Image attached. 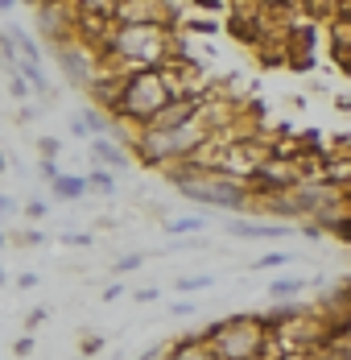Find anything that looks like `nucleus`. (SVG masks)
<instances>
[{
  "mask_svg": "<svg viewBox=\"0 0 351 360\" xmlns=\"http://www.w3.org/2000/svg\"><path fill=\"white\" fill-rule=\"evenodd\" d=\"M339 360H351V344H347V348H343V352H339Z\"/></svg>",
  "mask_w": 351,
  "mask_h": 360,
  "instance_id": "37",
  "label": "nucleus"
},
{
  "mask_svg": "<svg viewBox=\"0 0 351 360\" xmlns=\"http://www.w3.org/2000/svg\"><path fill=\"white\" fill-rule=\"evenodd\" d=\"M140 265H145V252H128V257L116 261V274H133V269H140Z\"/></svg>",
  "mask_w": 351,
  "mask_h": 360,
  "instance_id": "18",
  "label": "nucleus"
},
{
  "mask_svg": "<svg viewBox=\"0 0 351 360\" xmlns=\"http://www.w3.org/2000/svg\"><path fill=\"white\" fill-rule=\"evenodd\" d=\"M166 50H170L166 25H120V30L112 34V54L124 58V63H133L137 71L157 67Z\"/></svg>",
  "mask_w": 351,
  "mask_h": 360,
  "instance_id": "4",
  "label": "nucleus"
},
{
  "mask_svg": "<svg viewBox=\"0 0 351 360\" xmlns=\"http://www.w3.org/2000/svg\"><path fill=\"white\" fill-rule=\"evenodd\" d=\"M50 191H54V199L74 203V199H83L91 186H87V174H58V179L50 182Z\"/></svg>",
  "mask_w": 351,
  "mask_h": 360,
  "instance_id": "7",
  "label": "nucleus"
},
{
  "mask_svg": "<svg viewBox=\"0 0 351 360\" xmlns=\"http://www.w3.org/2000/svg\"><path fill=\"white\" fill-rule=\"evenodd\" d=\"M157 294H161L157 286H145V290H137V294H133V302H153Z\"/></svg>",
  "mask_w": 351,
  "mask_h": 360,
  "instance_id": "29",
  "label": "nucleus"
},
{
  "mask_svg": "<svg viewBox=\"0 0 351 360\" xmlns=\"http://www.w3.org/2000/svg\"><path fill=\"white\" fill-rule=\"evenodd\" d=\"M0 286H4V265H0Z\"/></svg>",
  "mask_w": 351,
  "mask_h": 360,
  "instance_id": "38",
  "label": "nucleus"
},
{
  "mask_svg": "<svg viewBox=\"0 0 351 360\" xmlns=\"http://www.w3.org/2000/svg\"><path fill=\"white\" fill-rule=\"evenodd\" d=\"M13 8H17L13 0H0V13H13Z\"/></svg>",
  "mask_w": 351,
  "mask_h": 360,
  "instance_id": "35",
  "label": "nucleus"
},
{
  "mask_svg": "<svg viewBox=\"0 0 351 360\" xmlns=\"http://www.w3.org/2000/svg\"><path fill=\"white\" fill-rule=\"evenodd\" d=\"M46 315H50V311H46V307H37L34 315H29V327H41V323H46Z\"/></svg>",
  "mask_w": 351,
  "mask_h": 360,
  "instance_id": "33",
  "label": "nucleus"
},
{
  "mask_svg": "<svg viewBox=\"0 0 351 360\" xmlns=\"http://www.w3.org/2000/svg\"><path fill=\"white\" fill-rule=\"evenodd\" d=\"M269 340H273L269 323L256 319V315H227L211 331V348H215L219 360H256Z\"/></svg>",
  "mask_w": 351,
  "mask_h": 360,
  "instance_id": "3",
  "label": "nucleus"
},
{
  "mask_svg": "<svg viewBox=\"0 0 351 360\" xmlns=\"http://www.w3.org/2000/svg\"><path fill=\"white\" fill-rule=\"evenodd\" d=\"M190 8H203V13H223V8H232V4H223V0H190Z\"/></svg>",
  "mask_w": 351,
  "mask_h": 360,
  "instance_id": "24",
  "label": "nucleus"
},
{
  "mask_svg": "<svg viewBox=\"0 0 351 360\" xmlns=\"http://www.w3.org/2000/svg\"><path fill=\"white\" fill-rule=\"evenodd\" d=\"M46 212H50V207H46L41 199H34V203L25 207V216H29V219H46Z\"/></svg>",
  "mask_w": 351,
  "mask_h": 360,
  "instance_id": "27",
  "label": "nucleus"
},
{
  "mask_svg": "<svg viewBox=\"0 0 351 360\" xmlns=\"http://www.w3.org/2000/svg\"><path fill=\"white\" fill-rule=\"evenodd\" d=\"M74 360H83V356H74Z\"/></svg>",
  "mask_w": 351,
  "mask_h": 360,
  "instance_id": "39",
  "label": "nucleus"
},
{
  "mask_svg": "<svg viewBox=\"0 0 351 360\" xmlns=\"http://www.w3.org/2000/svg\"><path fill=\"white\" fill-rule=\"evenodd\" d=\"M0 174H8V158L4 153H0Z\"/></svg>",
  "mask_w": 351,
  "mask_h": 360,
  "instance_id": "36",
  "label": "nucleus"
},
{
  "mask_svg": "<svg viewBox=\"0 0 351 360\" xmlns=\"http://www.w3.org/2000/svg\"><path fill=\"white\" fill-rule=\"evenodd\" d=\"M166 179L174 182L178 191L190 199V203H199V207H223V212H252L248 203H252V186L240 179H232V174H223V170H207V166H194V162H186V166H174V170H166Z\"/></svg>",
  "mask_w": 351,
  "mask_h": 360,
  "instance_id": "2",
  "label": "nucleus"
},
{
  "mask_svg": "<svg viewBox=\"0 0 351 360\" xmlns=\"http://www.w3.org/2000/svg\"><path fill=\"white\" fill-rule=\"evenodd\" d=\"M13 212H17V199L0 191V219H8V216H13Z\"/></svg>",
  "mask_w": 351,
  "mask_h": 360,
  "instance_id": "26",
  "label": "nucleus"
},
{
  "mask_svg": "<svg viewBox=\"0 0 351 360\" xmlns=\"http://www.w3.org/2000/svg\"><path fill=\"white\" fill-rule=\"evenodd\" d=\"M306 286H310L306 278H277V282L269 286V298H277V302H281V298H298Z\"/></svg>",
  "mask_w": 351,
  "mask_h": 360,
  "instance_id": "10",
  "label": "nucleus"
},
{
  "mask_svg": "<svg viewBox=\"0 0 351 360\" xmlns=\"http://www.w3.org/2000/svg\"><path fill=\"white\" fill-rule=\"evenodd\" d=\"M17 286H21V290H34L37 286V274H21V278H17Z\"/></svg>",
  "mask_w": 351,
  "mask_h": 360,
  "instance_id": "32",
  "label": "nucleus"
},
{
  "mask_svg": "<svg viewBox=\"0 0 351 360\" xmlns=\"http://www.w3.org/2000/svg\"><path fill=\"white\" fill-rule=\"evenodd\" d=\"M17 75H21V79H25L34 91H41V96H50V91H54V83L46 79V71H41L37 63H21V67H17Z\"/></svg>",
  "mask_w": 351,
  "mask_h": 360,
  "instance_id": "9",
  "label": "nucleus"
},
{
  "mask_svg": "<svg viewBox=\"0 0 351 360\" xmlns=\"http://www.w3.org/2000/svg\"><path fill=\"white\" fill-rule=\"evenodd\" d=\"M120 294H124V286H120V282H112V286L104 290V302H116V298H120Z\"/></svg>",
  "mask_w": 351,
  "mask_h": 360,
  "instance_id": "31",
  "label": "nucleus"
},
{
  "mask_svg": "<svg viewBox=\"0 0 351 360\" xmlns=\"http://www.w3.org/2000/svg\"><path fill=\"white\" fill-rule=\"evenodd\" d=\"M91 240H95L91 232H70V236H62V245H74V249H87Z\"/></svg>",
  "mask_w": 351,
  "mask_h": 360,
  "instance_id": "23",
  "label": "nucleus"
},
{
  "mask_svg": "<svg viewBox=\"0 0 351 360\" xmlns=\"http://www.w3.org/2000/svg\"><path fill=\"white\" fill-rule=\"evenodd\" d=\"M203 228H207V219H203V216H178V219L166 224V232H170V236H190V232H203Z\"/></svg>",
  "mask_w": 351,
  "mask_h": 360,
  "instance_id": "11",
  "label": "nucleus"
},
{
  "mask_svg": "<svg viewBox=\"0 0 351 360\" xmlns=\"http://www.w3.org/2000/svg\"><path fill=\"white\" fill-rule=\"evenodd\" d=\"M100 352H104V335H95V331H83V335H79V356L91 360V356H100Z\"/></svg>",
  "mask_w": 351,
  "mask_h": 360,
  "instance_id": "13",
  "label": "nucleus"
},
{
  "mask_svg": "<svg viewBox=\"0 0 351 360\" xmlns=\"http://www.w3.org/2000/svg\"><path fill=\"white\" fill-rule=\"evenodd\" d=\"M91 158L104 166V170H124L128 166V149L116 141H107V137H91Z\"/></svg>",
  "mask_w": 351,
  "mask_h": 360,
  "instance_id": "6",
  "label": "nucleus"
},
{
  "mask_svg": "<svg viewBox=\"0 0 351 360\" xmlns=\"http://www.w3.org/2000/svg\"><path fill=\"white\" fill-rule=\"evenodd\" d=\"M174 100H182V96L174 91L170 75L161 71V67H145V71L120 75L112 112H116V120H133L137 133H140V129H149L161 112L170 108Z\"/></svg>",
  "mask_w": 351,
  "mask_h": 360,
  "instance_id": "1",
  "label": "nucleus"
},
{
  "mask_svg": "<svg viewBox=\"0 0 351 360\" xmlns=\"http://www.w3.org/2000/svg\"><path fill=\"white\" fill-rule=\"evenodd\" d=\"M70 133H74V137H91V129H87V120H83V116H74V120H70Z\"/></svg>",
  "mask_w": 351,
  "mask_h": 360,
  "instance_id": "28",
  "label": "nucleus"
},
{
  "mask_svg": "<svg viewBox=\"0 0 351 360\" xmlns=\"http://www.w3.org/2000/svg\"><path fill=\"white\" fill-rule=\"evenodd\" d=\"M87 186H91V191H100V195H112V191H116V179H112V170L95 166V170L87 174Z\"/></svg>",
  "mask_w": 351,
  "mask_h": 360,
  "instance_id": "12",
  "label": "nucleus"
},
{
  "mask_svg": "<svg viewBox=\"0 0 351 360\" xmlns=\"http://www.w3.org/2000/svg\"><path fill=\"white\" fill-rule=\"evenodd\" d=\"M223 228L232 232V236H248V240H281V236H289L293 232V224H265V219H223Z\"/></svg>",
  "mask_w": 351,
  "mask_h": 360,
  "instance_id": "5",
  "label": "nucleus"
},
{
  "mask_svg": "<svg viewBox=\"0 0 351 360\" xmlns=\"http://www.w3.org/2000/svg\"><path fill=\"white\" fill-rule=\"evenodd\" d=\"M37 170H41V179H46V182L58 179V162H54V158H41V162H37Z\"/></svg>",
  "mask_w": 351,
  "mask_h": 360,
  "instance_id": "22",
  "label": "nucleus"
},
{
  "mask_svg": "<svg viewBox=\"0 0 351 360\" xmlns=\"http://www.w3.org/2000/svg\"><path fill=\"white\" fill-rule=\"evenodd\" d=\"M211 286H215V278H211V274H194V278H178V282H174L178 294H194V290H211Z\"/></svg>",
  "mask_w": 351,
  "mask_h": 360,
  "instance_id": "14",
  "label": "nucleus"
},
{
  "mask_svg": "<svg viewBox=\"0 0 351 360\" xmlns=\"http://www.w3.org/2000/svg\"><path fill=\"white\" fill-rule=\"evenodd\" d=\"M190 311H194V307H190L186 298H182V302H174V307H170V315H174V319H182V315H190Z\"/></svg>",
  "mask_w": 351,
  "mask_h": 360,
  "instance_id": "30",
  "label": "nucleus"
},
{
  "mask_svg": "<svg viewBox=\"0 0 351 360\" xmlns=\"http://www.w3.org/2000/svg\"><path fill=\"white\" fill-rule=\"evenodd\" d=\"M37 149H41V158H58L62 153V141L58 137H37Z\"/></svg>",
  "mask_w": 351,
  "mask_h": 360,
  "instance_id": "19",
  "label": "nucleus"
},
{
  "mask_svg": "<svg viewBox=\"0 0 351 360\" xmlns=\"http://www.w3.org/2000/svg\"><path fill=\"white\" fill-rule=\"evenodd\" d=\"M335 108H339V112H351V96H335Z\"/></svg>",
  "mask_w": 351,
  "mask_h": 360,
  "instance_id": "34",
  "label": "nucleus"
},
{
  "mask_svg": "<svg viewBox=\"0 0 351 360\" xmlns=\"http://www.w3.org/2000/svg\"><path fill=\"white\" fill-rule=\"evenodd\" d=\"M34 348H37V344H34V335H29V331H25V335H21L17 344H13V352H17V356H29Z\"/></svg>",
  "mask_w": 351,
  "mask_h": 360,
  "instance_id": "25",
  "label": "nucleus"
},
{
  "mask_svg": "<svg viewBox=\"0 0 351 360\" xmlns=\"http://www.w3.org/2000/svg\"><path fill=\"white\" fill-rule=\"evenodd\" d=\"M13 245H29V249H37V245H46V236H41L37 228H29V232H21V236H17Z\"/></svg>",
  "mask_w": 351,
  "mask_h": 360,
  "instance_id": "21",
  "label": "nucleus"
},
{
  "mask_svg": "<svg viewBox=\"0 0 351 360\" xmlns=\"http://www.w3.org/2000/svg\"><path fill=\"white\" fill-rule=\"evenodd\" d=\"M8 37H13V46H17V58H21V63H37V67H41V46H37L25 30H8Z\"/></svg>",
  "mask_w": 351,
  "mask_h": 360,
  "instance_id": "8",
  "label": "nucleus"
},
{
  "mask_svg": "<svg viewBox=\"0 0 351 360\" xmlns=\"http://www.w3.org/2000/svg\"><path fill=\"white\" fill-rule=\"evenodd\" d=\"M170 348H174V344H153V348H145L137 360H170Z\"/></svg>",
  "mask_w": 351,
  "mask_h": 360,
  "instance_id": "20",
  "label": "nucleus"
},
{
  "mask_svg": "<svg viewBox=\"0 0 351 360\" xmlns=\"http://www.w3.org/2000/svg\"><path fill=\"white\" fill-rule=\"evenodd\" d=\"M79 116L87 120V129H91V133H107V129H112V120H107V116H104L100 108H83Z\"/></svg>",
  "mask_w": 351,
  "mask_h": 360,
  "instance_id": "15",
  "label": "nucleus"
},
{
  "mask_svg": "<svg viewBox=\"0 0 351 360\" xmlns=\"http://www.w3.org/2000/svg\"><path fill=\"white\" fill-rule=\"evenodd\" d=\"M289 261H293V252H265L256 261V269H277V265H289Z\"/></svg>",
  "mask_w": 351,
  "mask_h": 360,
  "instance_id": "17",
  "label": "nucleus"
},
{
  "mask_svg": "<svg viewBox=\"0 0 351 360\" xmlns=\"http://www.w3.org/2000/svg\"><path fill=\"white\" fill-rule=\"evenodd\" d=\"M8 91H13V100H21V104H29V91H34V87H29V83H25L21 75H8Z\"/></svg>",
  "mask_w": 351,
  "mask_h": 360,
  "instance_id": "16",
  "label": "nucleus"
}]
</instances>
